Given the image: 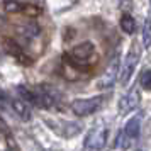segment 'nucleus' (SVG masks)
<instances>
[{"label":"nucleus","mask_w":151,"mask_h":151,"mask_svg":"<svg viewBox=\"0 0 151 151\" xmlns=\"http://www.w3.org/2000/svg\"><path fill=\"white\" fill-rule=\"evenodd\" d=\"M139 100H141V97H139L137 87H131V88L121 97V100H119V114H121V116H126V114L132 112V110L139 105Z\"/></svg>","instance_id":"obj_6"},{"label":"nucleus","mask_w":151,"mask_h":151,"mask_svg":"<svg viewBox=\"0 0 151 151\" xmlns=\"http://www.w3.org/2000/svg\"><path fill=\"white\" fill-rule=\"evenodd\" d=\"M136 151H141V150H136Z\"/></svg>","instance_id":"obj_16"},{"label":"nucleus","mask_w":151,"mask_h":151,"mask_svg":"<svg viewBox=\"0 0 151 151\" xmlns=\"http://www.w3.org/2000/svg\"><path fill=\"white\" fill-rule=\"evenodd\" d=\"M104 104V95H95V97H90V99H76L71 102V112L78 117H87L92 116L93 112L102 107Z\"/></svg>","instance_id":"obj_2"},{"label":"nucleus","mask_w":151,"mask_h":151,"mask_svg":"<svg viewBox=\"0 0 151 151\" xmlns=\"http://www.w3.org/2000/svg\"><path fill=\"white\" fill-rule=\"evenodd\" d=\"M58 93L49 87H41L34 92V105L41 109H51L53 105L58 104Z\"/></svg>","instance_id":"obj_5"},{"label":"nucleus","mask_w":151,"mask_h":151,"mask_svg":"<svg viewBox=\"0 0 151 151\" xmlns=\"http://www.w3.org/2000/svg\"><path fill=\"white\" fill-rule=\"evenodd\" d=\"M124 132L129 141H136L139 134H141V116H134L131 117L129 121L126 122V127H124Z\"/></svg>","instance_id":"obj_9"},{"label":"nucleus","mask_w":151,"mask_h":151,"mask_svg":"<svg viewBox=\"0 0 151 151\" xmlns=\"http://www.w3.org/2000/svg\"><path fill=\"white\" fill-rule=\"evenodd\" d=\"M4 51L9 53V55H14V56H19L22 53V49L19 48V44L14 39H9V37H4Z\"/></svg>","instance_id":"obj_12"},{"label":"nucleus","mask_w":151,"mask_h":151,"mask_svg":"<svg viewBox=\"0 0 151 151\" xmlns=\"http://www.w3.org/2000/svg\"><path fill=\"white\" fill-rule=\"evenodd\" d=\"M93 53H95V49H93L92 42H82V44H76L75 48L70 49L65 55V60L73 66H85L92 60Z\"/></svg>","instance_id":"obj_1"},{"label":"nucleus","mask_w":151,"mask_h":151,"mask_svg":"<svg viewBox=\"0 0 151 151\" xmlns=\"http://www.w3.org/2000/svg\"><path fill=\"white\" fill-rule=\"evenodd\" d=\"M4 7H5V12H19L22 9L21 4H17L14 0H5L4 2Z\"/></svg>","instance_id":"obj_15"},{"label":"nucleus","mask_w":151,"mask_h":151,"mask_svg":"<svg viewBox=\"0 0 151 151\" xmlns=\"http://www.w3.org/2000/svg\"><path fill=\"white\" fill-rule=\"evenodd\" d=\"M117 78H119V60L114 58L112 63L107 66L104 76L100 78V87H102V88H110V87L116 83Z\"/></svg>","instance_id":"obj_7"},{"label":"nucleus","mask_w":151,"mask_h":151,"mask_svg":"<svg viewBox=\"0 0 151 151\" xmlns=\"http://www.w3.org/2000/svg\"><path fill=\"white\" fill-rule=\"evenodd\" d=\"M150 4H151V0H150Z\"/></svg>","instance_id":"obj_17"},{"label":"nucleus","mask_w":151,"mask_h":151,"mask_svg":"<svg viewBox=\"0 0 151 151\" xmlns=\"http://www.w3.org/2000/svg\"><path fill=\"white\" fill-rule=\"evenodd\" d=\"M141 60V51L137 46H132L129 49V53L124 60L122 66H121V85H127L131 80V76L134 75V70H136L137 63Z\"/></svg>","instance_id":"obj_4"},{"label":"nucleus","mask_w":151,"mask_h":151,"mask_svg":"<svg viewBox=\"0 0 151 151\" xmlns=\"http://www.w3.org/2000/svg\"><path fill=\"white\" fill-rule=\"evenodd\" d=\"M39 26L36 24V22H29V24H22L21 27L17 29V32H19V36H21L22 39H27V41H31V39H34L36 36L39 34Z\"/></svg>","instance_id":"obj_10"},{"label":"nucleus","mask_w":151,"mask_h":151,"mask_svg":"<svg viewBox=\"0 0 151 151\" xmlns=\"http://www.w3.org/2000/svg\"><path fill=\"white\" fill-rule=\"evenodd\" d=\"M4 93H5V92H4ZM5 97H7V93H5ZM7 100H9V104H10V109L14 110L22 121H29V119H31V109H29L27 102L19 100V99H9V97H7Z\"/></svg>","instance_id":"obj_8"},{"label":"nucleus","mask_w":151,"mask_h":151,"mask_svg":"<svg viewBox=\"0 0 151 151\" xmlns=\"http://www.w3.org/2000/svg\"><path fill=\"white\" fill-rule=\"evenodd\" d=\"M143 46L146 49L151 48V21L146 19L143 26Z\"/></svg>","instance_id":"obj_13"},{"label":"nucleus","mask_w":151,"mask_h":151,"mask_svg":"<svg viewBox=\"0 0 151 151\" xmlns=\"http://www.w3.org/2000/svg\"><path fill=\"white\" fill-rule=\"evenodd\" d=\"M139 83L144 90H151V70H144L139 76Z\"/></svg>","instance_id":"obj_14"},{"label":"nucleus","mask_w":151,"mask_h":151,"mask_svg":"<svg viewBox=\"0 0 151 151\" xmlns=\"http://www.w3.org/2000/svg\"><path fill=\"white\" fill-rule=\"evenodd\" d=\"M121 29L126 34H134L136 32V19L131 14H124L121 17Z\"/></svg>","instance_id":"obj_11"},{"label":"nucleus","mask_w":151,"mask_h":151,"mask_svg":"<svg viewBox=\"0 0 151 151\" xmlns=\"http://www.w3.org/2000/svg\"><path fill=\"white\" fill-rule=\"evenodd\" d=\"M107 139V129L104 126H95L88 131L83 143V151H102Z\"/></svg>","instance_id":"obj_3"}]
</instances>
